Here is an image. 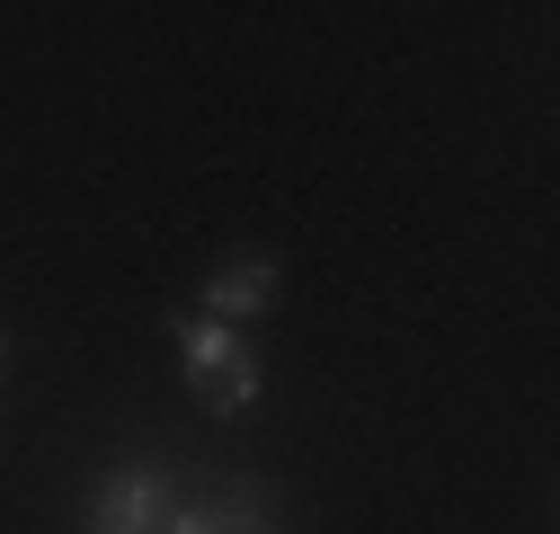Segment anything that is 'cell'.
<instances>
[{
	"instance_id": "7a4b0ae2",
	"label": "cell",
	"mask_w": 560,
	"mask_h": 534,
	"mask_svg": "<svg viewBox=\"0 0 560 534\" xmlns=\"http://www.w3.org/2000/svg\"><path fill=\"white\" fill-rule=\"evenodd\" d=\"M276 294H285V267H276L267 249H232V258H214L205 267V286H196V303H205V321H258V312H276Z\"/></svg>"
},
{
	"instance_id": "6da1fadb",
	"label": "cell",
	"mask_w": 560,
	"mask_h": 534,
	"mask_svg": "<svg viewBox=\"0 0 560 534\" xmlns=\"http://www.w3.org/2000/svg\"><path fill=\"white\" fill-rule=\"evenodd\" d=\"M170 339H178V365H187V392H196V410H205V419H249V410H258L267 365H258V348L241 339L232 321L178 312V321H170Z\"/></svg>"
},
{
	"instance_id": "3957f363",
	"label": "cell",
	"mask_w": 560,
	"mask_h": 534,
	"mask_svg": "<svg viewBox=\"0 0 560 534\" xmlns=\"http://www.w3.org/2000/svg\"><path fill=\"white\" fill-rule=\"evenodd\" d=\"M0 365H10V329H0Z\"/></svg>"
}]
</instances>
